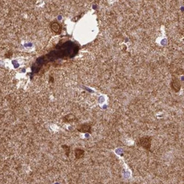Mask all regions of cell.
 <instances>
[{
  "label": "cell",
  "instance_id": "obj_3",
  "mask_svg": "<svg viewBox=\"0 0 184 184\" xmlns=\"http://www.w3.org/2000/svg\"><path fill=\"white\" fill-rule=\"evenodd\" d=\"M170 86L172 89L175 92H178L180 91L181 88L180 81L176 77H174L172 79Z\"/></svg>",
  "mask_w": 184,
  "mask_h": 184
},
{
  "label": "cell",
  "instance_id": "obj_4",
  "mask_svg": "<svg viewBox=\"0 0 184 184\" xmlns=\"http://www.w3.org/2000/svg\"><path fill=\"white\" fill-rule=\"evenodd\" d=\"M74 153H75L76 159H80L84 157L85 151L84 149H81L80 148H76L74 150Z\"/></svg>",
  "mask_w": 184,
  "mask_h": 184
},
{
  "label": "cell",
  "instance_id": "obj_6",
  "mask_svg": "<svg viewBox=\"0 0 184 184\" xmlns=\"http://www.w3.org/2000/svg\"><path fill=\"white\" fill-rule=\"evenodd\" d=\"M51 29L53 31L58 34L61 31V26L59 23H58L57 22H54L51 24Z\"/></svg>",
  "mask_w": 184,
  "mask_h": 184
},
{
  "label": "cell",
  "instance_id": "obj_7",
  "mask_svg": "<svg viewBox=\"0 0 184 184\" xmlns=\"http://www.w3.org/2000/svg\"><path fill=\"white\" fill-rule=\"evenodd\" d=\"M62 148L63 149L64 152L65 153V155L67 157H69V156L70 153L71 151V148L70 147L66 145H63L62 146Z\"/></svg>",
  "mask_w": 184,
  "mask_h": 184
},
{
  "label": "cell",
  "instance_id": "obj_2",
  "mask_svg": "<svg viewBox=\"0 0 184 184\" xmlns=\"http://www.w3.org/2000/svg\"><path fill=\"white\" fill-rule=\"evenodd\" d=\"M77 130L78 132L82 133H92V127L90 124L84 123L80 125L77 127Z\"/></svg>",
  "mask_w": 184,
  "mask_h": 184
},
{
  "label": "cell",
  "instance_id": "obj_5",
  "mask_svg": "<svg viewBox=\"0 0 184 184\" xmlns=\"http://www.w3.org/2000/svg\"><path fill=\"white\" fill-rule=\"evenodd\" d=\"M76 116H74L72 114H69V115H66L63 117V121L66 123H69V122H73L76 121Z\"/></svg>",
  "mask_w": 184,
  "mask_h": 184
},
{
  "label": "cell",
  "instance_id": "obj_1",
  "mask_svg": "<svg viewBox=\"0 0 184 184\" xmlns=\"http://www.w3.org/2000/svg\"><path fill=\"white\" fill-rule=\"evenodd\" d=\"M152 140V138L149 136H143L139 138V139L137 141L136 143L137 146L146 149V151L152 152L151 150Z\"/></svg>",
  "mask_w": 184,
  "mask_h": 184
}]
</instances>
